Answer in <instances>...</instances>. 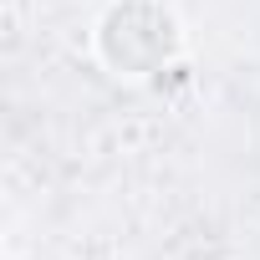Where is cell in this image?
Listing matches in <instances>:
<instances>
[{
    "label": "cell",
    "instance_id": "6da1fadb",
    "mask_svg": "<svg viewBox=\"0 0 260 260\" xmlns=\"http://www.w3.org/2000/svg\"><path fill=\"white\" fill-rule=\"evenodd\" d=\"M97 61L122 82H153L184 56V21L169 0H107L92 21Z\"/></svg>",
    "mask_w": 260,
    "mask_h": 260
}]
</instances>
